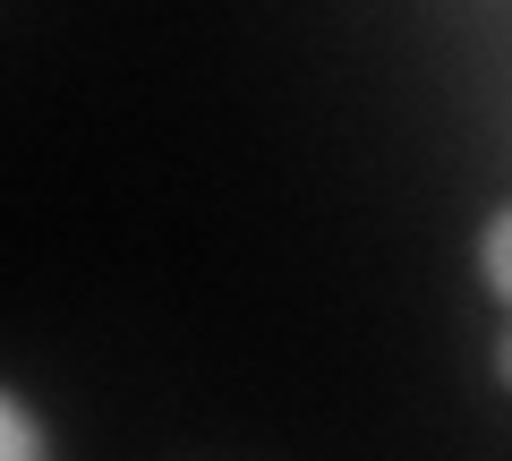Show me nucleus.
<instances>
[{
    "mask_svg": "<svg viewBox=\"0 0 512 461\" xmlns=\"http://www.w3.org/2000/svg\"><path fill=\"white\" fill-rule=\"evenodd\" d=\"M495 376L512 385V325H504V342H495Z\"/></svg>",
    "mask_w": 512,
    "mask_h": 461,
    "instance_id": "7ed1b4c3",
    "label": "nucleus"
},
{
    "mask_svg": "<svg viewBox=\"0 0 512 461\" xmlns=\"http://www.w3.org/2000/svg\"><path fill=\"white\" fill-rule=\"evenodd\" d=\"M0 461H52V436H43V419L18 402V393L0 385Z\"/></svg>",
    "mask_w": 512,
    "mask_h": 461,
    "instance_id": "f257e3e1",
    "label": "nucleus"
},
{
    "mask_svg": "<svg viewBox=\"0 0 512 461\" xmlns=\"http://www.w3.org/2000/svg\"><path fill=\"white\" fill-rule=\"evenodd\" d=\"M478 265H487V291L512 308V205L487 214V231H478Z\"/></svg>",
    "mask_w": 512,
    "mask_h": 461,
    "instance_id": "f03ea898",
    "label": "nucleus"
}]
</instances>
